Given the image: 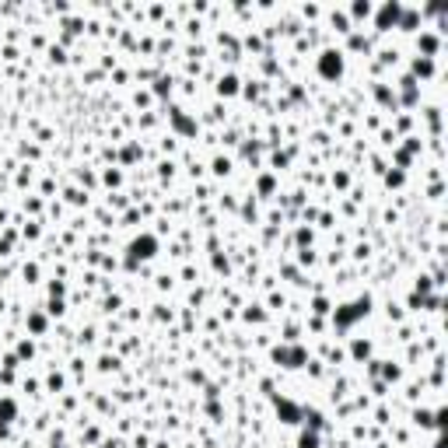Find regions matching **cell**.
<instances>
[{
    "label": "cell",
    "mask_w": 448,
    "mask_h": 448,
    "mask_svg": "<svg viewBox=\"0 0 448 448\" xmlns=\"http://www.w3.org/2000/svg\"><path fill=\"white\" fill-rule=\"evenodd\" d=\"M322 70H326V74H340V56H336V53H326Z\"/></svg>",
    "instance_id": "6da1fadb"
}]
</instances>
